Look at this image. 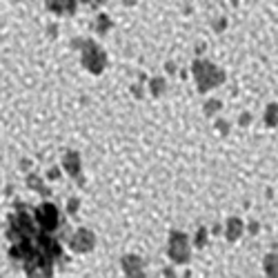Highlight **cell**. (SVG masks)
Here are the masks:
<instances>
[]
</instances>
